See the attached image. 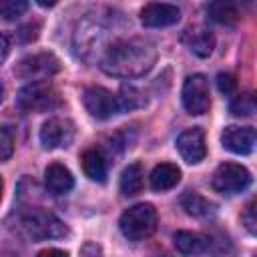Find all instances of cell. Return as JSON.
<instances>
[{"mask_svg": "<svg viewBox=\"0 0 257 257\" xmlns=\"http://www.w3.org/2000/svg\"><path fill=\"white\" fill-rule=\"evenodd\" d=\"M100 68L118 78H137L147 74L157 62V48L145 38H120L104 48Z\"/></svg>", "mask_w": 257, "mask_h": 257, "instance_id": "6da1fadb", "label": "cell"}, {"mask_svg": "<svg viewBox=\"0 0 257 257\" xmlns=\"http://www.w3.org/2000/svg\"><path fill=\"white\" fill-rule=\"evenodd\" d=\"M157 221H159L157 209L151 203H139V205H133L131 209H126L120 215L118 225H120V231L126 239L143 241V239H147L155 233Z\"/></svg>", "mask_w": 257, "mask_h": 257, "instance_id": "7a4b0ae2", "label": "cell"}, {"mask_svg": "<svg viewBox=\"0 0 257 257\" xmlns=\"http://www.w3.org/2000/svg\"><path fill=\"white\" fill-rule=\"evenodd\" d=\"M60 94L48 80H36L20 88L16 106L22 112H46L60 106Z\"/></svg>", "mask_w": 257, "mask_h": 257, "instance_id": "3957f363", "label": "cell"}, {"mask_svg": "<svg viewBox=\"0 0 257 257\" xmlns=\"http://www.w3.org/2000/svg\"><path fill=\"white\" fill-rule=\"evenodd\" d=\"M22 227L34 241L46 239H60L68 235V227L50 211L46 209H30L22 217Z\"/></svg>", "mask_w": 257, "mask_h": 257, "instance_id": "277c9868", "label": "cell"}, {"mask_svg": "<svg viewBox=\"0 0 257 257\" xmlns=\"http://www.w3.org/2000/svg\"><path fill=\"white\" fill-rule=\"evenodd\" d=\"M108 34V24L100 14H86L74 32V48L80 56L88 58L96 48L102 46L104 36Z\"/></svg>", "mask_w": 257, "mask_h": 257, "instance_id": "5b68a950", "label": "cell"}, {"mask_svg": "<svg viewBox=\"0 0 257 257\" xmlns=\"http://www.w3.org/2000/svg\"><path fill=\"white\" fill-rule=\"evenodd\" d=\"M60 70V60L52 54V52H38L32 56H24L16 66H14V74L18 78L24 80H46L52 74H56Z\"/></svg>", "mask_w": 257, "mask_h": 257, "instance_id": "8992f818", "label": "cell"}, {"mask_svg": "<svg viewBox=\"0 0 257 257\" xmlns=\"http://www.w3.org/2000/svg\"><path fill=\"white\" fill-rule=\"evenodd\" d=\"M213 189L223 195H237L243 193L251 185V173L237 163H223L213 173Z\"/></svg>", "mask_w": 257, "mask_h": 257, "instance_id": "52a82bcc", "label": "cell"}, {"mask_svg": "<svg viewBox=\"0 0 257 257\" xmlns=\"http://www.w3.org/2000/svg\"><path fill=\"white\" fill-rule=\"evenodd\" d=\"M181 96H183V106L189 114H205L209 110V104H211L209 80L203 74L187 76Z\"/></svg>", "mask_w": 257, "mask_h": 257, "instance_id": "ba28073f", "label": "cell"}, {"mask_svg": "<svg viewBox=\"0 0 257 257\" xmlns=\"http://www.w3.org/2000/svg\"><path fill=\"white\" fill-rule=\"evenodd\" d=\"M74 139V124L70 118L64 116H52L40 126V143L44 149H60L68 147Z\"/></svg>", "mask_w": 257, "mask_h": 257, "instance_id": "9c48e42d", "label": "cell"}, {"mask_svg": "<svg viewBox=\"0 0 257 257\" xmlns=\"http://www.w3.org/2000/svg\"><path fill=\"white\" fill-rule=\"evenodd\" d=\"M82 102H84L86 110L98 120H106L118 112L116 94H112L110 90H106L102 86H88L82 92Z\"/></svg>", "mask_w": 257, "mask_h": 257, "instance_id": "30bf717a", "label": "cell"}, {"mask_svg": "<svg viewBox=\"0 0 257 257\" xmlns=\"http://www.w3.org/2000/svg\"><path fill=\"white\" fill-rule=\"evenodd\" d=\"M177 149L181 153V157L189 163V165H197L205 159L207 155V147H205V133L199 126L187 128L177 137Z\"/></svg>", "mask_w": 257, "mask_h": 257, "instance_id": "8fae6325", "label": "cell"}, {"mask_svg": "<svg viewBox=\"0 0 257 257\" xmlns=\"http://www.w3.org/2000/svg\"><path fill=\"white\" fill-rule=\"evenodd\" d=\"M179 18H181V10L175 4H167V2H153L141 10V22L149 28L173 26L179 22Z\"/></svg>", "mask_w": 257, "mask_h": 257, "instance_id": "7c38bea8", "label": "cell"}, {"mask_svg": "<svg viewBox=\"0 0 257 257\" xmlns=\"http://www.w3.org/2000/svg\"><path fill=\"white\" fill-rule=\"evenodd\" d=\"M255 141H257V133H255L253 126H237V124H231L221 135L223 147L227 151L235 153V155H249L255 149Z\"/></svg>", "mask_w": 257, "mask_h": 257, "instance_id": "4fadbf2b", "label": "cell"}, {"mask_svg": "<svg viewBox=\"0 0 257 257\" xmlns=\"http://www.w3.org/2000/svg\"><path fill=\"white\" fill-rule=\"evenodd\" d=\"M181 40H183V44L193 54H197L201 58H207L213 52V48H215V36L205 26H191V28H187L183 32Z\"/></svg>", "mask_w": 257, "mask_h": 257, "instance_id": "5bb4252c", "label": "cell"}, {"mask_svg": "<svg viewBox=\"0 0 257 257\" xmlns=\"http://www.w3.org/2000/svg\"><path fill=\"white\" fill-rule=\"evenodd\" d=\"M44 185L52 195H66L74 187V177L64 165L52 163L44 171Z\"/></svg>", "mask_w": 257, "mask_h": 257, "instance_id": "9a60e30c", "label": "cell"}, {"mask_svg": "<svg viewBox=\"0 0 257 257\" xmlns=\"http://www.w3.org/2000/svg\"><path fill=\"white\" fill-rule=\"evenodd\" d=\"M80 165H82V171L88 179L92 181H98L102 183L106 179V173H108V167H106V159L102 155V151L98 149H86L82 155H80Z\"/></svg>", "mask_w": 257, "mask_h": 257, "instance_id": "2e32d148", "label": "cell"}, {"mask_svg": "<svg viewBox=\"0 0 257 257\" xmlns=\"http://www.w3.org/2000/svg\"><path fill=\"white\" fill-rule=\"evenodd\" d=\"M181 207L185 209L187 215L197 217V219H207V217H213L217 213V205L213 201H209L203 195L193 193V191H187L181 197Z\"/></svg>", "mask_w": 257, "mask_h": 257, "instance_id": "e0dca14e", "label": "cell"}, {"mask_svg": "<svg viewBox=\"0 0 257 257\" xmlns=\"http://www.w3.org/2000/svg\"><path fill=\"white\" fill-rule=\"evenodd\" d=\"M181 181V169L173 163H161L151 173V187L155 191H167L173 189Z\"/></svg>", "mask_w": 257, "mask_h": 257, "instance_id": "ac0fdd59", "label": "cell"}, {"mask_svg": "<svg viewBox=\"0 0 257 257\" xmlns=\"http://www.w3.org/2000/svg\"><path fill=\"white\" fill-rule=\"evenodd\" d=\"M173 241H175V247L179 253L183 255H201L205 253V239L203 235L199 233H191V231H177L173 235Z\"/></svg>", "mask_w": 257, "mask_h": 257, "instance_id": "d6986e66", "label": "cell"}, {"mask_svg": "<svg viewBox=\"0 0 257 257\" xmlns=\"http://www.w3.org/2000/svg\"><path fill=\"white\" fill-rule=\"evenodd\" d=\"M116 104H118V112L143 108L147 104V94L133 84H122L116 94Z\"/></svg>", "mask_w": 257, "mask_h": 257, "instance_id": "ffe728a7", "label": "cell"}, {"mask_svg": "<svg viewBox=\"0 0 257 257\" xmlns=\"http://www.w3.org/2000/svg\"><path fill=\"white\" fill-rule=\"evenodd\" d=\"M143 183H145V173H143V167L139 163H133L128 165L122 175H120V191L122 195H137L143 191Z\"/></svg>", "mask_w": 257, "mask_h": 257, "instance_id": "44dd1931", "label": "cell"}, {"mask_svg": "<svg viewBox=\"0 0 257 257\" xmlns=\"http://www.w3.org/2000/svg\"><path fill=\"white\" fill-rule=\"evenodd\" d=\"M207 14L211 20H215L219 24H227V26H231L239 20V12H237L235 4H231V2H211L207 6Z\"/></svg>", "mask_w": 257, "mask_h": 257, "instance_id": "7402d4cb", "label": "cell"}, {"mask_svg": "<svg viewBox=\"0 0 257 257\" xmlns=\"http://www.w3.org/2000/svg\"><path fill=\"white\" fill-rule=\"evenodd\" d=\"M255 108H257V102H255V94L253 92L237 94L229 104V110L235 116H251L255 112Z\"/></svg>", "mask_w": 257, "mask_h": 257, "instance_id": "603a6c76", "label": "cell"}, {"mask_svg": "<svg viewBox=\"0 0 257 257\" xmlns=\"http://www.w3.org/2000/svg\"><path fill=\"white\" fill-rule=\"evenodd\" d=\"M28 10L26 0H0V18L4 20H16Z\"/></svg>", "mask_w": 257, "mask_h": 257, "instance_id": "cb8c5ba5", "label": "cell"}, {"mask_svg": "<svg viewBox=\"0 0 257 257\" xmlns=\"http://www.w3.org/2000/svg\"><path fill=\"white\" fill-rule=\"evenodd\" d=\"M14 153V137L10 133V128L0 126V163L10 159Z\"/></svg>", "mask_w": 257, "mask_h": 257, "instance_id": "d4e9b609", "label": "cell"}, {"mask_svg": "<svg viewBox=\"0 0 257 257\" xmlns=\"http://www.w3.org/2000/svg\"><path fill=\"white\" fill-rule=\"evenodd\" d=\"M241 221H243V225L247 227V231L253 235L255 231H257V215H255V203L251 201L247 207H245V211L241 213Z\"/></svg>", "mask_w": 257, "mask_h": 257, "instance_id": "484cf974", "label": "cell"}, {"mask_svg": "<svg viewBox=\"0 0 257 257\" xmlns=\"http://www.w3.org/2000/svg\"><path fill=\"white\" fill-rule=\"evenodd\" d=\"M38 30H40V26H38L36 22H30V24L22 26V28L16 32V36H18V40H20V42L28 44V42H32V40H36V38H38Z\"/></svg>", "mask_w": 257, "mask_h": 257, "instance_id": "4316f807", "label": "cell"}, {"mask_svg": "<svg viewBox=\"0 0 257 257\" xmlns=\"http://www.w3.org/2000/svg\"><path fill=\"white\" fill-rule=\"evenodd\" d=\"M217 86H219V90H221L223 94H231V92L235 90V86H237V80H235V76L229 74V72H219V74H217Z\"/></svg>", "mask_w": 257, "mask_h": 257, "instance_id": "83f0119b", "label": "cell"}, {"mask_svg": "<svg viewBox=\"0 0 257 257\" xmlns=\"http://www.w3.org/2000/svg\"><path fill=\"white\" fill-rule=\"evenodd\" d=\"M80 257H102V249H100V245H96L92 241H86L80 247Z\"/></svg>", "mask_w": 257, "mask_h": 257, "instance_id": "f1b7e54d", "label": "cell"}, {"mask_svg": "<svg viewBox=\"0 0 257 257\" xmlns=\"http://www.w3.org/2000/svg\"><path fill=\"white\" fill-rule=\"evenodd\" d=\"M8 52H10V40L4 32H0V64L8 58Z\"/></svg>", "mask_w": 257, "mask_h": 257, "instance_id": "f546056e", "label": "cell"}, {"mask_svg": "<svg viewBox=\"0 0 257 257\" xmlns=\"http://www.w3.org/2000/svg\"><path fill=\"white\" fill-rule=\"evenodd\" d=\"M38 257H68V253L60 249H44L38 253Z\"/></svg>", "mask_w": 257, "mask_h": 257, "instance_id": "4dcf8cb0", "label": "cell"}, {"mask_svg": "<svg viewBox=\"0 0 257 257\" xmlns=\"http://www.w3.org/2000/svg\"><path fill=\"white\" fill-rule=\"evenodd\" d=\"M0 257H18V255H14V253H2Z\"/></svg>", "mask_w": 257, "mask_h": 257, "instance_id": "1f68e13d", "label": "cell"}, {"mask_svg": "<svg viewBox=\"0 0 257 257\" xmlns=\"http://www.w3.org/2000/svg\"><path fill=\"white\" fill-rule=\"evenodd\" d=\"M2 96H4V88H2V84H0V102H2Z\"/></svg>", "mask_w": 257, "mask_h": 257, "instance_id": "d6a6232c", "label": "cell"}, {"mask_svg": "<svg viewBox=\"0 0 257 257\" xmlns=\"http://www.w3.org/2000/svg\"><path fill=\"white\" fill-rule=\"evenodd\" d=\"M2 187H4V185H2V179H0V199H2Z\"/></svg>", "mask_w": 257, "mask_h": 257, "instance_id": "836d02e7", "label": "cell"}]
</instances>
